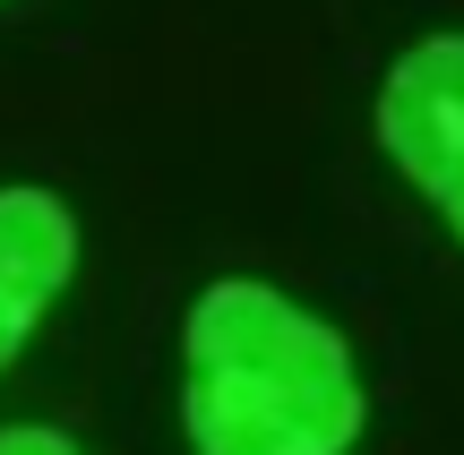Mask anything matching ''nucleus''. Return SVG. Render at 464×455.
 Instances as JSON below:
<instances>
[{"mask_svg": "<svg viewBox=\"0 0 464 455\" xmlns=\"http://www.w3.org/2000/svg\"><path fill=\"white\" fill-rule=\"evenodd\" d=\"M370 422L344 327L266 275H216L181 309V430L198 455H353Z\"/></svg>", "mask_w": 464, "mask_h": 455, "instance_id": "nucleus-1", "label": "nucleus"}, {"mask_svg": "<svg viewBox=\"0 0 464 455\" xmlns=\"http://www.w3.org/2000/svg\"><path fill=\"white\" fill-rule=\"evenodd\" d=\"M78 206L44 181H0V370L34 344V327L52 318V301L78 275Z\"/></svg>", "mask_w": 464, "mask_h": 455, "instance_id": "nucleus-3", "label": "nucleus"}, {"mask_svg": "<svg viewBox=\"0 0 464 455\" xmlns=\"http://www.w3.org/2000/svg\"><path fill=\"white\" fill-rule=\"evenodd\" d=\"M0 455H78V439L52 422H0Z\"/></svg>", "mask_w": 464, "mask_h": 455, "instance_id": "nucleus-4", "label": "nucleus"}, {"mask_svg": "<svg viewBox=\"0 0 464 455\" xmlns=\"http://www.w3.org/2000/svg\"><path fill=\"white\" fill-rule=\"evenodd\" d=\"M379 147L421 189L439 223L464 241V26L413 34L379 78Z\"/></svg>", "mask_w": 464, "mask_h": 455, "instance_id": "nucleus-2", "label": "nucleus"}]
</instances>
